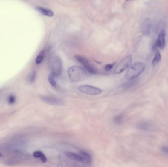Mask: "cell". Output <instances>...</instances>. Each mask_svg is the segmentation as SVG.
Returning a JSON list of instances; mask_svg holds the SVG:
<instances>
[{
    "mask_svg": "<svg viewBox=\"0 0 168 167\" xmlns=\"http://www.w3.org/2000/svg\"><path fill=\"white\" fill-rule=\"evenodd\" d=\"M8 104H14L16 101V97L14 95H10L8 98Z\"/></svg>",
    "mask_w": 168,
    "mask_h": 167,
    "instance_id": "obj_21",
    "label": "cell"
},
{
    "mask_svg": "<svg viewBox=\"0 0 168 167\" xmlns=\"http://www.w3.org/2000/svg\"><path fill=\"white\" fill-rule=\"evenodd\" d=\"M75 58L80 63H81L83 65L85 69L87 70V71L90 74H95L97 73V69H95L92 65L90 63L87 58H85V57L77 55L75 56Z\"/></svg>",
    "mask_w": 168,
    "mask_h": 167,
    "instance_id": "obj_5",
    "label": "cell"
},
{
    "mask_svg": "<svg viewBox=\"0 0 168 167\" xmlns=\"http://www.w3.org/2000/svg\"><path fill=\"white\" fill-rule=\"evenodd\" d=\"M132 61V58L131 55H128L124 58L117 65L114 69L115 74H119L124 71L131 66Z\"/></svg>",
    "mask_w": 168,
    "mask_h": 167,
    "instance_id": "obj_4",
    "label": "cell"
},
{
    "mask_svg": "<svg viewBox=\"0 0 168 167\" xmlns=\"http://www.w3.org/2000/svg\"><path fill=\"white\" fill-rule=\"evenodd\" d=\"M50 67L51 73L55 74L56 77L61 75L62 72V63L59 56L55 55L50 60Z\"/></svg>",
    "mask_w": 168,
    "mask_h": 167,
    "instance_id": "obj_3",
    "label": "cell"
},
{
    "mask_svg": "<svg viewBox=\"0 0 168 167\" xmlns=\"http://www.w3.org/2000/svg\"><path fill=\"white\" fill-rule=\"evenodd\" d=\"M126 1H132V0H126Z\"/></svg>",
    "mask_w": 168,
    "mask_h": 167,
    "instance_id": "obj_24",
    "label": "cell"
},
{
    "mask_svg": "<svg viewBox=\"0 0 168 167\" xmlns=\"http://www.w3.org/2000/svg\"><path fill=\"white\" fill-rule=\"evenodd\" d=\"M33 155L36 158H40L43 163H45L47 161V158L45 156V155L40 151H36L33 152Z\"/></svg>",
    "mask_w": 168,
    "mask_h": 167,
    "instance_id": "obj_15",
    "label": "cell"
},
{
    "mask_svg": "<svg viewBox=\"0 0 168 167\" xmlns=\"http://www.w3.org/2000/svg\"><path fill=\"white\" fill-rule=\"evenodd\" d=\"M79 155L83 158L84 163H85L88 165L91 164V160H92L91 156L88 152L85 151H80Z\"/></svg>",
    "mask_w": 168,
    "mask_h": 167,
    "instance_id": "obj_13",
    "label": "cell"
},
{
    "mask_svg": "<svg viewBox=\"0 0 168 167\" xmlns=\"http://www.w3.org/2000/svg\"><path fill=\"white\" fill-rule=\"evenodd\" d=\"M68 75L73 82H81L87 80L88 74L84 68L78 66L70 67L68 70Z\"/></svg>",
    "mask_w": 168,
    "mask_h": 167,
    "instance_id": "obj_1",
    "label": "cell"
},
{
    "mask_svg": "<svg viewBox=\"0 0 168 167\" xmlns=\"http://www.w3.org/2000/svg\"><path fill=\"white\" fill-rule=\"evenodd\" d=\"M56 75L53 73H51L49 74L48 75V80L49 81L50 84H51V85L54 87H56Z\"/></svg>",
    "mask_w": 168,
    "mask_h": 167,
    "instance_id": "obj_16",
    "label": "cell"
},
{
    "mask_svg": "<svg viewBox=\"0 0 168 167\" xmlns=\"http://www.w3.org/2000/svg\"><path fill=\"white\" fill-rule=\"evenodd\" d=\"M145 65L142 62L134 63L129 67L126 74V78L127 80H134L139 77L145 70Z\"/></svg>",
    "mask_w": 168,
    "mask_h": 167,
    "instance_id": "obj_2",
    "label": "cell"
},
{
    "mask_svg": "<svg viewBox=\"0 0 168 167\" xmlns=\"http://www.w3.org/2000/svg\"><path fill=\"white\" fill-rule=\"evenodd\" d=\"M1 156V152H0V156Z\"/></svg>",
    "mask_w": 168,
    "mask_h": 167,
    "instance_id": "obj_25",
    "label": "cell"
},
{
    "mask_svg": "<svg viewBox=\"0 0 168 167\" xmlns=\"http://www.w3.org/2000/svg\"><path fill=\"white\" fill-rule=\"evenodd\" d=\"M36 9L42 15L48 17H52L54 16L53 11L48 8H44L43 7H36Z\"/></svg>",
    "mask_w": 168,
    "mask_h": 167,
    "instance_id": "obj_11",
    "label": "cell"
},
{
    "mask_svg": "<svg viewBox=\"0 0 168 167\" xmlns=\"http://www.w3.org/2000/svg\"><path fill=\"white\" fill-rule=\"evenodd\" d=\"M114 64H115V63L106 65L105 67V70L108 71H109V70H110L111 69H112L113 68V66H114Z\"/></svg>",
    "mask_w": 168,
    "mask_h": 167,
    "instance_id": "obj_23",
    "label": "cell"
},
{
    "mask_svg": "<svg viewBox=\"0 0 168 167\" xmlns=\"http://www.w3.org/2000/svg\"><path fill=\"white\" fill-rule=\"evenodd\" d=\"M161 151L163 153L168 154V147L163 146V147H161Z\"/></svg>",
    "mask_w": 168,
    "mask_h": 167,
    "instance_id": "obj_22",
    "label": "cell"
},
{
    "mask_svg": "<svg viewBox=\"0 0 168 167\" xmlns=\"http://www.w3.org/2000/svg\"><path fill=\"white\" fill-rule=\"evenodd\" d=\"M138 127L142 130L147 132H153L155 130V126L152 123L148 121L141 122L138 124Z\"/></svg>",
    "mask_w": 168,
    "mask_h": 167,
    "instance_id": "obj_9",
    "label": "cell"
},
{
    "mask_svg": "<svg viewBox=\"0 0 168 167\" xmlns=\"http://www.w3.org/2000/svg\"><path fill=\"white\" fill-rule=\"evenodd\" d=\"M152 24L149 19H146L143 21L140 30L143 34L145 35H149L152 30Z\"/></svg>",
    "mask_w": 168,
    "mask_h": 167,
    "instance_id": "obj_8",
    "label": "cell"
},
{
    "mask_svg": "<svg viewBox=\"0 0 168 167\" xmlns=\"http://www.w3.org/2000/svg\"><path fill=\"white\" fill-rule=\"evenodd\" d=\"M36 72L35 71H33L30 74L29 76H28V81L29 82H33L36 80Z\"/></svg>",
    "mask_w": 168,
    "mask_h": 167,
    "instance_id": "obj_19",
    "label": "cell"
},
{
    "mask_svg": "<svg viewBox=\"0 0 168 167\" xmlns=\"http://www.w3.org/2000/svg\"><path fill=\"white\" fill-rule=\"evenodd\" d=\"M123 118V114H120L117 115L116 116H115L114 120V122L115 123L119 124V123H120L122 122Z\"/></svg>",
    "mask_w": 168,
    "mask_h": 167,
    "instance_id": "obj_20",
    "label": "cell"
},
{
    "mask_svg": "<svg viewBox=\"0 0 168 167\" xmlns=\"http://www.w3.org/2000/svg\"><path fill=\"white\" fill-rule=\"evenodd\" d=\"M156 48H157V47H155V49L154 50L155 51V52L154 58H153V61H152V64L154 66L157 64L161 59V54Z\"/></svg>",
    "mask_w": 168,
    "mask_h": 167,
    "instance_id": "obj_14",
    "label": "cell"
},
{
    "mask_svg": "<svg viewBox=\"0 0 168 167\" xmlns=\"http://www.w3.org/2000/svg\"><path fill=\"white\" fill-rule=\"evenodd\" d=\"M65 155L69 159L76 161L80 162H84L83 158L80 156V155H77L76 154L72 153V152H67L65 153Z\"/></svg>",
    "mask_w": 168,
    "mask_h": 167,
    "instance_id": "obj_12",
    "label": "cell"
},
{
    "mask_svg": "<svg viewBox=\"0 0 168 167\" xmlns=\"http://www.w3.org/2000/svg\"><path fill=\"white\" fill-rule=\"evenodd\" d=\"M41 99L44 103L52 106H62L64 104L62 100L53 96H42Z\"/></svg>",
    "mask_w": 168,
    "mask_h": 167,
    "instance_id": "obj_7",
    "label": "cell"
},
{
    "mask_svg": "<svg viewBox=\"0 0 168 167\" xmlns=\"http://www.w3.org/2000/svg\"><path fill=\"white\" fill-rule=\"evenodd\" d=\"M78 89L82 93L90 95L95 96L100 94L102 93V91L100 89L91 85H82L78 88Z\"/></svg>",
    "mask_w": 168,
    "mask_h": 167,
    "instance_id": "obj_6",
    "label": "cell"
},
{
    "mask_svg": "<svg viewBox=\"0 0 168 167\" xmlns=\"http://www.w3.org/2000/svg\"><path fill=\"white\" fill-rule=\"evenodd\" d=\"M45 55V52L44 50H42V51H40V52L39 53L37 57L36 58V64H39L42 63L43 60L44 59Z\"/></svg>",
    "mask_w": 168,
    "mask_h": 167,
    "instance_id": "obj_17",
    "label": "cell"
},
{
    "mask_svg": "<svg viewBox=\"0 0 168 167\" xmlns=\"http://www.w3.org/2000/svg\"><path fill=\"white\" fill-rule=\"evenodd\" d=\"M128 81H129L128 82H126V83L121 85L120 86L121 89L124 90V89H128L129 88L132 86L136 81L135 80H128Z\"/></svg>",
    "mask_w": 168,
    "mask_h": 167,
    "instance_id": "obj_18",
    "label": "cell"
},
{
    "mask_svg": "<svg viewBox=\"0 0 168 167\" xmlns=\"http://www.w3.org/2000/svg\"><path fill=\"white\" fill-rule=\"evenodd\" d=\"M156 44V47L160 48V49H163L165 47L166 33L164 30H161L159 33Z\"/></svg>",
    "mask_w": 168,
    "mask_h": 167,
    "instance_id": "obj_10",
    "label": "cell"
}]
</instances>
